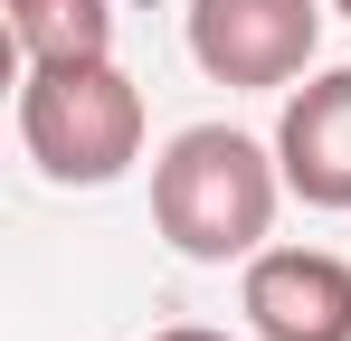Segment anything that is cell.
I'll list each match as a JSON object with an SVG mask.
<instances>
[{
    "label": "cell",
    "instance_id": "4",
    "mask_svg": "<svg viewBox=\"0 0 351 341\" xmlns=\"http://www.w3.org/2000/svg\"><path fill=\"white\" fill-rule=\"evenodd\" d=\"M237 313L256 341H351V266L332 247H256Z\"/></svg>",
    "mask_w": 351,
    "mask_h": 341
},
{
    "label": "cell",
    "instance_id": "7",
    "mask_svg": "<svg viewBox=\"0 0 351 341\" xmlns=\"http://www.w3.org/2000/svg\"><path fill=\"white\" fill-rule=\"evenodd\" d=\"M152 341H228V332H199V323H171V332H152Z\"/></svg>",
    "mask_w": 351,
    "mask_h": 341
},
{
    "label": "cell",
    "instance_id": "1",
    "mask_svg": "<svg viewBox=\"0 0 351 341\" xmlns=\"http://www.w3.org/2000/svg\"><path fill=\"white\" fill-rule=\"evenodd\" d=\"M276 199H285V162L266 142H247L237 123H190L152 162V227L190 266L256 256L266 227H276Z\"/></svg>",
    "mask_w": 351,
    "mask_h": 341
},
{
    "label": "cell",
    "instance_id": "2",
    "mask_svg": "<svg viewBox=\"0 0 351 341\" xmlns=\"http://www.w3.org/2000/svg\"><path fill=\"white\" fill-rule=\"evenodd\" d=\"M19 152L58 190H105L143 162V86L114 57H66L19 76Z\"/></svg>",
    "mask_w": 351,
    "mask_h": 341
},
{
    "label": "cell",
    "instance_id": "5",
    "mask_svg": "<svg viewBox=\"0 0 351 341\" xmlns=\"http://www.w3.org/2000/svg\"><path fill=\"white\" fill-rule=\"evenodd\" d=\"M276 162H285V190L304 209H351V66H323L313 86L285 95Z\"/></svg>",
    "mask_w": 351,
    "mask_h": 341
},
{
    "label": "cell",
    "instance_id": "8",
    "mask_svg": "<svg viewBox=\"0 0 351 341\" xmlns=\"http://www.w3.org/2000/svg\"><path fill=\"white\" fill-rule=\"evenodd\" d=\"M332 10H342V19H351V0H332Z\"/></svg>",
    "mask_w": 351,
    "mask_h": 341
},
{
    "label": "cell",
    "instance_id": "3",
    "mask_svg": "<svg viewBox=\"0 0 351 341\" xmlns=\"http://www.w3.org/2000/svg\"><path fill=\"white\" fill-rule=\"evenodd\" d=\"M323 10H332V0H190L180 38H190V57H199L209 86L266 95V86H294V76L313 66Z\"/></svg>",
    "mask_w": 351,
    "mask_h": 341
},
{
    "label": "cell",
    "instance_id": "6",
    "mask_svg": "<svg viewBox=\"0 0 351 341\" xmlns=\"http://www.w3.org/2000/svg\"><path fill=\"white\" fill-rule=\"evenodd\" d=\"M0 10H10V48L29 66L114 57V0H0Z\"/></svg>",
    "mask_w": 351,
    "mask_h": 341
}]
</instances>
